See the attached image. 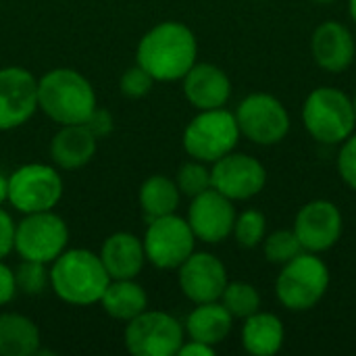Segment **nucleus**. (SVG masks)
Returning a JSON list of instances; mask_svg holds the SVG:
<instances>
[{
	"label": "nucleus",
	"instance_id": "f257e3e1",
	"mask_svg": "<svg viewBox=\"0 0 356 356\" xmlns=\"http://www.w3.org/2000/svg\"><path fill=\"white\" fill-rule=\"evenodd\" d=\"M198 60L196 33L181 21H161L138 42L136 63L154 81H181Z\"/></svg>",
	"mask_w": 356,
	"mask_h": 356
},
{
	"label": "nucleus",
	"instance_id": "f03ea898",
	"mask_svg": "<svg viewBox=\"0 0 356 356\" xmlns=\"http://www.w3.org/2000/svg\"><path fill=\"white\" fill-rule=\"evenodd\" d=\"M96 106L94 86L71 67L50 69L38 79V111L58 125L86 123Z\"/></svg>",
	"mask_w": 356,
	"mask_h": 356
},
{
	"label": "nucleus",
	"instance_id": "7ed1b4c3",
	"mask_svg": "<svg viewBox=\"0 0 356 356\" xmlns=\"http://www.w3.org/2000/svg\"><path fill=\"white\" fill-rule=\"evenodd\" d=\"M111 277L100 254L88 248H67L50 263V288L67 305H98Z\"/></svg>",
	"mask_w": 356,
	"mask_h": 356
},
{
	"label": "nucleus",
	"instance_id": "20e7f679",
	"mask_svg": "<svg viewBox=\"0 0 356 356\" xmlns=\"http://www.w3.org/2000/svg\"><path fill=\"white\" fill-rule=\"evenodd\" d=\"M302 125L313 140L327 146H340L356 131L353 98L334 86L315 88L302 102Z\"/></svg>",
	"mask_w": 356,
	"mask_h": 356
},
{
	"label": "nucleus",
	"instance_id": "39448f33",
	"mask_svg": "<svg viewBox=\"0 0 356 356\" xmlns=\"http://www.w3.org/2000/svg\"><path fill=\"white\" fill-rule=\"evenodd\" d=\"M330 290V267L315 254L302 250L290 263L282 265L275 280V296L280 305L292 313L315 309Z\"/></svg>",
	"mask_w": 356,
	"mask_h": 356
},
{
	"label": "nucleus",
	"instance_id": "423d86ee",
	"mask_svg": "<svg viewBox=\"0 0 356 356\" xmlns=\"http://www.w3.org/2000/svg\"><path fill=\"white\" fill-rule=\"evenodd\" d=\"M240 138L242 134L236 115L223 106L198 111V115L192 117V121L186 125L181 144L190 159L213 165L221 156L236 150Z\"/></svg>",
	"mask_w": 356,
	"mask_h": 356
},
{
	"label": "nucleus",
	"instance_id": "0eeeda50",
	"mask_svg": "<svg viewBox=\"0 0 356 356\" xmlns=\"http://www.w3.org/2000/svg\"><path fill=\"white\" fill-rule=\"evenodd\" d=\"M65 192V184L56 167L44 163H27L8 175V204L21 213L54 211Z\"/></svg>",
	"mask_w": 356,
	"mask_h": 356
},
{
	"label": "nucleus",
	"instance_id": "6e6552de",
	"mask_svg": "<svg viewBox=\"0 0 356 356\" xmlns=\"http://www.w3.org/2000/svg\"><path fill=\"white\" fill-rule=\"evenodd\" d=\"M242 138L257 146H275L290 131V113L286 104L269 92H252L234 111Z\"/></svg>",
	"mask_w": 356,
	"mask_h": 356
},
{
	"label": "nucleus",
	"instance_id": "1a4fd4ad",
	"mask_svg": "<svg viewBox=\"0 0 356 356\" xmlns=\"http://www.w3.org/2000/svg\"><path fill=\"white\" fill-rule=\"evenodd\" d=\"M186 340V330L179 319L165 311L146 309L136 319L127 321L123 342L134 356H175Z\"/></svg>",
	"mask_w": 356,
	"mask_h": 356
},
{
	"label": "nucleus",
	"instance_id": "9d476101",
	"mask_svg": "<svg viewBox=\"0 0 356 356\" xmlns=\"http://www.w3.org/2000/svg\"><path fill=\"white\" fill-rule=\"evenodd\" d=\"M69 246V227L54 211L29 213L17 223L15 252L19 259L50 265Z\"/></svg>",
	"mask_w": 356,
	"mask_h": 356
},
{
	"label": "nucleus",
	"instance_id": "9b49d317",
	"mask_svg": "<svg viewBox=\"0 0 356 356\" xmlns=\"http://www.w3.org/2000/svg\"><path fill=\"white\" fill-rule=\"evenodd\" d=\"M196 242L188 219L177 213L148 221L142 238L146 263L163 271H177V267L196 250Z\"/></svg>",
	"mask_w": 356,
	"mask_h": 356
},
{
	"label": "nucleus",
	"instance_id": "f8f14e48",
	"mask_svg": "<svg viewBox=\"0 0 356 356\" xmlns=\"http://www.w3.org/2000/svg\"><path fill=\"white\" fill-rule=\"evenodd\" d=\"M211 181L217 192L234 202L250 200L265 190L267 169L259 159L232 150L211 165Z\"/></svg>",
	"mask_w": 356,
	"mask_h": 356
},
{
	"label": "nucleus",
	"instance_id": "ddd939ff",
	"mask_svg": "<svg viewBox=\"0 0 356 356\" xmlns=\"http://www.w3.org/2000/svg\"><path fill=\"white\" fill-rule=\"evenodd\" d=\"M292 229L302 250L323 254L340 242L344 232V217L336 202L317 198L300 207Z\"/></svg>",
	"mask_w": 356,
	"mask_h": 356
},
{
	"label": "nucleus",
	"instance_id": "4468645a",
	"mask_svg": "<svg viewBox=\"0 0 356 356\" xmlns=\"http://www.w3.org/2000/svg\"><path fill=\"white\" fill-rule=\"evenodd\" d=\"M38 111V77L25 67L0 69V131L25 125Z\"/></svg>",
	"mask_w": 356,
	"mask_h": 356
},
{
	"label": "nucleus",
	"instance_id": "2eb2a0df",
	"mask_svg": "<svg viewBox=\"0 0 356 356\" xmlns=\"http://www.w3.org/2000/svg\"><path fill=\"white\" fill-rule=\"evenodd\" d=\"M227 282H229L227 267L213 252H202V250L196 252L194 250L177 267L179 290L194 305L219 300Z\"/></svg>",
	"mask_w": 356,
	"mask_h": 356
},
{
	"label": "nucleus",
	"instance_id": "dca6fc26",
	"mask_svg": "<svg viewBox=\"0 0 356 356\" xmlns=\"http://www.w3.org/2000/svg\"><path fill=\"white\" fill-rule=\"evenodd\" d=\"M236 215L238 211L234 207V200H229L215 188H209L207 192L190 198L186 219L196 240L204 244H221L232 236Z\"/></svg>",
	"mask_w": 356,
	"mask_h": 356
},
{
	"label": "nucleus",
	"instance_id": "f3484780",
	"mask_svg": "<svg viewBox=\"0 0 356 356\" xmlns=\"http://www.w3.org/2000/svg\"><path fill=\"white\" fill-rule=\"evenodd\" d=\"M311 54L319 69H323L327 73H342L355 63V35L340 21H334V19L323 21L313 31Z\"/></svg>",
	"mask_w": 356,
	"mask_h": 356
},
{
	"label": "nucleus",
	"instance_id": "a211bd4d",
	"mask_svg": "<svg viewBox=\"0 0 356 356\" xmlns=\"http://www.w3.org/2000/svg\"><path fill=\"white\" fill-rule=\"evenodd\" d=\"M184 96L196 111L223 108L232 98V79L229 75L213 65L198 63L181 79Z\"/></svg>",
	"mask_w": 356,
	"mask_h": 356
},
{
	"label": "nucleus",
	"instance_id": "6ab92c4d",
	"mask_svg": "<svg viewBox=\"0 0 356 356\" xmlns=\"http://www.w3.org/2000/svg\"><path fill=\"white\" fill-rule=\"evenodd\" d=\"M98 254L111 280H136L146 265L142 238L129 232L111 234Z\"/></svg>",
	"mask_w": 356,
	"mask_h": 356
},
{
	"label": "nucleus",
	"instance_id": "aec40b11",
	"mask_svg": "<svg viewBox=\"0 0 356 356\" xmlns=\"http://www.w3.org/2000/svg\"><path fill=\"white\" fill-rule=\"evenodd\" d=\"M96 148L98 140L83 123L60 125L50 140V159L63 171H77L94 159Z\"/></svg>",
	"mask_w": 356,
	"mask_h": 356
},
{
	"label": "nucleus",
	"instance_id": "412c9836",
	"mask_svg": "<svg viewBox=\"0 0 356 356\" xmlns=\"http://www.w3.org/2000/svg\"><path fill=\"white\" fill-rule=\"evenodd\" d=\"M184 330L190 340H198L217 348L232 334L234 317L219 300L202 302L190 311V315L184 321Z\"/></svg>",
	"mask_w": 356,
	"mask_h": 356
},
{
	"label": "nucleus",
	"instance_id": "4be33fe9",
	"mask_svg": "<svg viewBox=\"0 0 356 356\" xmlns=\"http://www.w3.org/2000/svg\"><path fill=\"white\" fill-rule=\"evenodd\" d=\"M286 342L284 321L269 311H257L242 323V346L252 356H273Z\"/></svg>",
	"mask_w": 356,
	"mask_h": 356
},
{
	"label": "nucleus",
	"instance_id": "5701e85b",
	"mask_svg": "<svg viewBox=\"0 0 356 356\" xmlns=\"http://www.w3.org/2000/svg\"><path fill=\"white\" fill-rule=\"evenodd\" d=\"M100 305L115 321H131L148 309V294L136 280H111Z\"/></svg>",
	"mask_w": 356,
	"mask_h": 356
},
{
	"label": "nucleus",
	"instance_id": "b1692460",
	"mask_svg": "<svg viewBox=\"0 0 356 356\" xmlns=\"http://www.w3.org/2000/svg\"><path fill=\"white\" fill-rule=\"evenodd\" d=\"M40 344V330L27 315L0 313V356H35Z\"/></svg>",
	"mask_w": 356,
	"mask_h": 356
},
{
	"label": "nucleus",
	"instance_id": "393cba45",
	"mask_svg": "<svg viewBox=\"0 0 356 356\" xmlns=\"http://www.w3.org/2000/svg\"><path fill=\"white\" fill-rule=\"evenodd\" d=\"M179 200H181V192L175 184V179H171L167 175H159V173L146 177L138 192L140 211H142L146 223L175 213L179 207Z\"/></svg>",
	"mask_w": 356,
	"mask_h": 356
},
{
	"label": "nucleus",
	"instance_id": "a878e982",
	"mask_svg": "<svg viewBox=\"0 0 356 356\" xmlns=\"http://www.w3.org/2000/svg\"><path fill=\"white\" fill-rule=\"evenodd\" d=\"M219 302L229 311L234 319H246L261 311V294L248 282H227Z\"/></svg>",
	"mask_w": 356,
	"mask_h": 356
},
{
	"label": "nucleus",
	"instance_id": "bb28decb",
	"mask_svg": "<svg viewBox=\"0 0 356 356\" xmlns=\"http://www.w3.org/2000/svg\"><path fill=\"white\" fill-rule=\"evenodd\" d=\"M232 236L238 242V246H242L246 250L261 246L267 236V217L257 209H246V211L238 213L236 221H234Z\"/></svg>",
	"mask_w": 356,
	"mask_h": 356
},
{
	"label": "nucleus",
	"instance_id": "cd10ccee",
	"mask_svg": "<svg viewBox=\"0 0 356 356\" xmlns=\"http://www.w3.org/2000/svg\"><path fill=\"white\" fill-rule=\"evenodd\" d=\"M263 254L271 265H286L294 257L302 252V246L294 234V229H275L265 236L263 240Z\"/></svg>",
	"mask_w": 356,
	"mask_h": 356
},
{
	"label": "nucleus",
	"instance_id": "c85d7f7f",
	"mask_svg": "<svg viewBox=\"0 0 356 356\" xmlns=\"http://www.w3.org/2000/svg\"><path fill=\"white\" fill-rule=\"evenodd\" d=\"M48 267L50 265H46V263L21 259L19 267L13 269L15 271L17 292L27 294V296L44 294V290H48V286H50V269Z\"/></svg>",
	"mask_w": 356,
	"mask_h": 356
},
{
	"label": "nucleus",
	"instance_id": "c756f323",
	"mask_svg": "<svg viewBox=\"0 0 356 356\" xmlns=\"http://www.w3.org/2000/svg\"><path fill=\"white\" fill-rule=\"evenodd\" d=\"M175 184H177L181 196L194 198V196L207 192L209 188H213V181H211V167H209L207 163H202V161L190 159L188 163H184V165L177 169Z\"/></svg>",
	"mask_w": 356,
	"mask_h": 356
},
{
	"label": "nucleus",
	"instance_id": "7c9ffc66",
	"mask_svg": "<svg viewBox=\"0 0 356 356\" xmlns=\"http://www.w3.org/2000/svg\"><path fill=\"white\" fill-rule=\"evenodd\" d=\"M152 86H154V79L138 63L134 67H127L119 79L121 94L131 98V100H138V98H144L146 94H150Z\"/></svg>",
	"mask_w": 356,
	"mask_h": 356
},
{
	"label": "nucleus",
	"instance_id": "2f4dec72",
	"mask_svg": "<svg viewBox=\"0 0 356 356\" xmlns=\"http://www.w3.org/2000/svg\"><path fill=\"white\" fill-rule=\"evenodd\" d=\"M338 173L342 181L356 192V131L340 144L338 152Z\"/></svg>",
	"mask_w": 356,
	"mask_h": 356
},
{
	"label": "nucleus",
	"instance_id": "473e14b6",
	"mask_svg": "<svg viewBox=\"0 0 356 356\" xmlns=\"http://www.w3.org/2000/svg\"><path fill=\"white\" fill-rule=\"evenodd\" d=\"M83 125L96 136V140H102V138H106V136L113 134V129H115V119H113V115H111L106 108L96 106V108L90 113V117L86 119Z\"/></svg>",
	"mask_w": 356,
	"mask_h": 356
},
{
	"label": "nucleus",
	"instance_id": "72a5a7b5",
	"mask_svg": "<svg viewBox=\"0 0 356 356\" xmlns=\"http://www.w3.org/2000/svg\"><path fill=\"white\" fill-rule=\"evenodd\" d=\"M15 229L17 223L13 215L0 207V261H4L10 252H15Z\"/></svg>",
	"mask_w": 356,
	"mask_h": 356
},
{
	"label": "nucleus",
	"instance_id": "f704fd0d",
	"mask_svg": "<svg viewBox=\"0 0 356 356\" xmlns=\"http://www.w3.org/2000/svg\"><path fill=\"white\" fill-rule=\"evenodd\" d=\"M17 296V284H15V271L0 261V309L6 307Z\"/></svg>",
	"mask_w": 356,
	"mask_h": 356
},
{
	"label": "nucleus",
	"instance_id": "c9c22d12",
	"mask_svg": "<svg viewBox=\"0 0 356 356\" xmlns=\"http://www.w3.org/2000/svg\"><path fill=\"white\" fill-rule=\"evenodd\" d=\"M217 353V348L215 346H211V344H204V342H198V340H184V344H181V348H179V353L177 356H213Z\"/></svg>",
	"mask_w": 356,
	"mask_h": 356
},
{
	"label": "nucleus",
	"instance_id": "e433bc0d",
	"mask_svg": "<svg viewBox=\"0 0 356 356\" xmlns=\"http://www.w3.org/2000/svg\"><path fill=\"white\" fill-rule=\"evenodd\" d=\"M8 200V177L0 173V207Z\"/></svg>",
	"mask_w": 356,
	"mask_h": 356
},
{
	"label": "nucleus",
	"instance_id": "4c0bfd02",
	"mask_svg": "<svg viewBox=\"0 0 356 356\" xmlns=\"http://www.w3.org/2000/svg\"><path fill=\"white\" fill-rule=\"evenodd\" d=\"M348 15H350L353 23H356V0H348Z\"/></svg>",
	"mask_w": 356,
	"mask_h": 356
},
{
	"label": "nucleus",
	"instance_id": "58836bf2",
	"mask_svg": "<svg viewBox=\"0 0 356 356\" xmlns=\"http://www.w3.org/2000/svg\"><path fill=\"white\" fill-rule=\"evenodd\" d=\"M311 2H317V4H332V2H336V0H311Z\"/></svg>",
	"mask_w": 356,
	"mask_h": 356
},
{
	"label": "nucleus",
	"instance_id": "ea45409f",
	"mask_svg": "<svg viewBox=\"0 0 356 356\" xmlns=\"http://www.w3.org/2000/svg\"><path fill=\"white\" fill-rule=\"evenodd\" d=\"M353 106H355V115H356V92H355V96H353Z\"/></svg>",
	"mask_w": 356,
	"mask_h": 356
}]
</instances>
